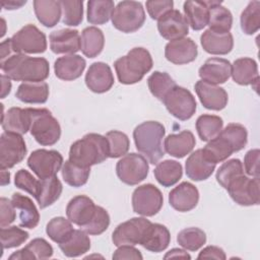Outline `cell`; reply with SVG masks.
Here are the masks:
<instances>
[{
	"label": "cell",
	"mask_w": 260,
	"mask_h": 260,
	"mask_svg": "<svg viewBox=\"0 0 260 260\" xmlns=\"http://www.w3.org/2000/svg\"><path fill=\"white\" fill-rule=\"evenodd\" d=\"M0 67L9 79L24 82H42L49 77L50 66L43 57H29L13 52L0 58Z\"/></svg>",
	"instance_id": "cell-1"
},
{
	"label": "cell",
	"mask_w": 260,
	"mask_h": 260,
	"mask_svg": "<svg viewBox=\"0 0 260 260\" xmlns=\"http://www.w3.org/2000/svg\"><path fill=\"white\" fill-rule=\"evenodd\" d=\"M248 141L247 129L238 123H230L219 134L202 148L205 157L214 162H221L234 152L243 149Z\"/></svg>",
	"instance_id": "cell-2"
},
{
	"label": "cell",
	"mask_w": 260,
	"mask_h": 260,
	"mask_svg": "<svg viewBox=\"0 0 260 260\" xmlns=\"http://www.w3.org/2000/svg\"><path fill=\"white\" fill-rule=\"evenodd\" d=\"M109 157V144L106 136L98 133L85 134L70 146L69 160L82 167L90 168Z\"/></svg>",
	"instance_id": "cell-3"
},
{
	"label": "cell",
	"mask_w": 260,
	"mask_h": 260,
	"mask_svg": "<svg viewBox=\"0 0 260 260\" xmlns=\"http://www.w3.org/2000/svg\"><path fill=\"white\" fill-rule=\"evenodd\" d=\"M166 129L164 125L157 121H146L135 127L133 138L136 149L152 165L165 155L162 146V138Z\"/></svg>",
	"instance_id": "cell-4"
},
{
	"label": "cell",
	"mask_w": 260,
	"mask_h": 260,
	"mask_svg": "<svg viewBox=\"0 0 260 260\" xmlns=\"http://www.w3.org/2000/svg\"><path fill=\"white\" fill-rule=\"evenodd\" d=\"M153 61L150 53L141 47L131 49L127 55L114 62L118 80L122 84H134L142 80L152 68Z\"/></svg>",
	"instance_id": "cell-5"
},
{
	"label": "cell",
	"mask_w": 260,
	"mask_h": 260,
	"mask_svg": "<svg viewBox=\"0 0 260 260\" xmlns=\"http://www.w3.org/2000/svg\"><path fill=\"white\" fill-rule=\"evenodd\" d=\"M30 134L35 140L44 146L54 145L61 136V127L58 120L45 108H29Z\"/></svg>",
	"instance_id": "cell-6"
},
{
	"label": "cell",
	"mask_w": 260,
	"mask_h": 260,
	"mask_svg": "<svg viewBox=\"0 0 260 260\" xmlns=\"http://www.w3.org/2000/svg\"><path fill=\"white\" fill-rule=\"evenodd\" d=\"M112 23L118 30L130 34L138 30L145 21L142 4L137 1H121L113 10Z\"/></svg>",
	"instance_id": "cell-7"
},
{
	"label": "cell",
	"mask_w": 260,
	"mask_h": 260,
	"mask_svg": "<svg viewBox=\"0 0 260 260\" xmlns=\"http://www.w3.org/2000/svg\"><path fill=\"white\" fill-rule=\"evenodd\" d=\"M149 166L147 159L135 152L125 154L116 165L118 178L125 184L134 186L146 179Z\"/></svg>",
	"instance_id": "cell-8"
},
{
	"label": "cell",
	"mask_w": 260,
	"mask_h": 260,
	"mask_svg": "<svg viewBox=\"0 0 260 260\" xmlns=\"http://www.w3.org/2000/svg\"><path fill=\"white\" fill-rule=\"evenodd\" d=\"M164 204L160 190L152 184L138 186L132 194V208L137 214L143 216L155 215Z\"/></svg>",
	"instance_id": "cell-9"
},
{
	"label": "cell",
	"mask_w": 260,
	"mask_h": 260,
	"mask_svg": "<svg viewBox=\"0 0 260 260\" xmlns=\"http://www.w3.org/2000/svg\"><path fill=\"white\" fill-rule=\"evenodd\" d=\"M10 39L16 53L41 54L47 50L46 35L34 24L24 25Z\"/></svg>",
	"instance_id": "cell-10"
},
{
	"label": "cell",
	"mask_w": 260,
	"mask_h": 260,
	"mask_svg": "<svg viewBox=\"0 0 260 260\" xmlns=\"http://www.w3.org/2000/svg\"><path fill=\"white\" fill-rule=\"evenodd\" d=\"M168 112L175 118L186 121L196 112L197 104L194 95L185 87L176 85L162 100Z\"/></svg>",
	"instance_id": "cell-11"
},
{
	"label": "cell",
	"mask_w": 260,
	"mask_h": 260,
	"mask_svg": "<svg viewBox=\"0 0 260 260\" xmlns=\"http://www.w3.org/2000/svg\"><path fill=\"white\" fill-rule=\"evenodd\" d=\"M62 154L54 149H37L27 158L28 168L41 180L55 177L62 168Z\"/></svg>",
	"instance_id": "cell-12"
},
{
	"label": "cell",
	"mask_w": 260,
	"mask_h": 260,
	"mask_svg": "<svg viewBox=\"0 0 260 260\" xmlns=\"http://www.w3.org/2000/svg\"><path fill=\"white\" fill-rule=\"evenodd\" d=\"M231 198L242 206L258 205L260 202L259 178H249L242 174L235 178L225 189Z\"/></svg>",
	"instance_id": "cell-13"
},
{
	"label": "cell",
	"mask_w": 260,
	"mask_h": 260,
	"mask_svg": "<svg viewBox=\"0 0 260 260\" xmlns=\"http://www.w3.org/2000/svg\"><path fill=\"white\" fill-rule=\"evenodd\" d=\"M27 152L25 141L20 134L4 132L0 136V168L7 170L22 161Z\"/></svg>",
	"instance_id": "cell-14"
},
{
	"label": "cell",
	"mask_w": 260,
	"mask_h": 260,
	"mask_svg": "<svg viewBox=\"0 0 260 260\" xmlns=\"http://www.w3.org/2000/svg\"><path fill=\"white\" fill-rule=\"evenodd\" d=\"M150 223L151 222L144 217H132L131 219L120 223L112 235L114 245L117 247L122 245H140Z\"/></svg>",
	"instance_id": "cell-15"
},
{
	"label": "cell",
	"mask_w": 260,
	"mask_h": 260,
	"mask_svg": "<svg viewBox=\"0 0 260 260\" xmlns=\"http://www.w3.org/2000/svg\"><path fill=\"white\" fill-rule=\"evenodd\" d=\"M157 29L164 39L174 41L188 35L189 24L179 10L173 9L158 19Z\"/></svg>",
	"instance_id": "cell-16"
},
{
	"label": "cell",
	"mask_w": 260,
	"mask_h": 260,
	"mask_svg": "<svg viewBox=\"0 0 260 260\" xmlns=\"http://www.w3.org/2000/svg\"><path fill=\"white\" fill-rule=\"evenodd\" d=\"M198 54L197 45L191 38H182L169 42L165 47V57L171 63L183 65L193 62Z\"/></svg>",
	"instance_id": "cell-17"
},
{
	"label": "cell",
	"mask_w": 260,
	"mask_h": 260,
	"mask_svg": "<svg viewBox=\"0 0 260 260\" xmlns=\"http://www.w3.org/2000/svg\"><path fill=\"white\" fill-rule=\"evenodd\" d=\"M194 88L200 103L205 109L220 111L226 107L229 96L224 88L215 84L207 83L203 80H198L195 83Z\"/></svg>",
	"instance_id": "cell-18"
},
{
	"label": "cell",
	"mask_w": 260,
	"mask_h": 260,
	"mask_svg": "<svg viewBox=\"0 0 260 260\" xmlns=\"http://www.w3.org/2000/svg\"><path fill=\"white\" fill-rule=\"evenodd\" d=\"M199 201L198 189L189 182H182L169 193V203L177 211L187 212L196 207Z\"/></svg>",
	"instance_id": "cell-19"
},
{
	"label": "cell",
	"mask_w": 260,
	"mask_h": 260,
	"mask_svg": "<svg viewBox=\"0 0 260 260\" xmlns=\"http://www.w3.org/2000/svg\"><path fill=\"white\" fill-rule=\"evenodd\" d=\"M86 86L95 93H104L114 84V75L111 67L104 62L92 63L85 74Z\"/></svg>",
	"instance_id": "cell-20"
},
{
	"label": "cell",
	"mask_w": 260,
	"mask_h": 260,
	"mask_svg": "<svg viewBox=\"0 0 260 260\" xmlns=\"http://www.w3.org/2000/svg\"><path fill=\"white\" fill-rule=\"evenodd\" d=\"M232 64L229 60L218 57L207 59L199 68L198 74L201 80L210 84L224 83L231 77Z\"/></svg>",
	"instance_id": "cell-21"
},
{
	"label": "cell",
	"mask_w": 260,
	"mask_h": 260,
	"mask_svg": "<svg viewBox=\"0 0 260 260\" xmlns=\"http://www.w3.org/2000/svg\"><path fill=\"white\" fill-rule=\"evenodd\" d=\"M95 204L85 195L73 197L66 206V215L68 219L81 229L85 226L92 218L95 211Z\"/></svg>",
	"instance_id": "cell-22"
},
{
	"label": "cell",
	"mask_w": 260,
	"mask_h": 260,
	"mask_svg": "<svg viewBox=\"0 0 260 260\" xmlns=\"http://www.w3.org/2000/svg\"><path fill=\"white\" fill-rule=\"evenodd\" d=\"M51 51L55 54H74L80 50V36L77 29L61 28L49 36Z\"/></svg>",
	"instance_id": "cell-23"
},
{
	"label": "cell",
	"mask_w": 260,
	"mask_h": 260,
	"mask_svg": "<svg viewBox=\"0 0 260 260\" xmlns=\"http://www.w3.org/2000/svg\"><path fill=\"white\" fill-rule=\"evenodd\" d=\"M200 43L205 52L212 55H226L234 47L233 35L206 29L200 37Z\"/></svg>",
	"instance_id": "cell-24"
},
{
	"label": "cell",
	"mask_w": 260,
	"mask_h": 260,
	"mask_svg": "<svg viewBox=\"0 0 260 260\" xmlns=\"http://www.w3.org/2000/svg\"><path fill=\"white\" fill-rule=\"evenodd\" d=\"M86 66V61L79 55L71 54L57 58L54 63L55 75L65 81H72L81 76Z\"/></svg>",
	"instance_id": "cell-25"
},
{
	"label": "cell",
	"mask_w": 260,
	"mask_h": 260,
	"mask_svg": "<svg viewBox=\"0 0 260 260\" xmlns=\"http://www.w3.org/2000/svg\"><path fill=\"white\" fill-rule=\"evenodd\" d=\"M186 175L193 181H204L208 179L215 170V164L208 160L202 152V149L193 151L185 162Z\"/></svg>",
	"instance_id": "cell-26"
},
{
	"label": "cell",
	"mask_w": 260,
	"mask_h": 260,
	"mask_svg": "<svg viewBox=\"0 0 260 260\" xmlns=\"http://www.w3.org/2000/svg\"><path fill=\"white\" fill-rule=\"evenodd\" d=\"M29 108L21 109L18 107L10 108L6 114L2 115L1 125L4 132L25 134L30 128Z\"/></svg>",
	"instance_id": "cell-27"
},
{
	"label": "cell",
	"mask_w": 260,
	"mask_h": 260,
	"mask_svg": "<svg viewBox=\"0 0 260 260\" xmlns=\"http://www.w3.org/2000/svg\"><path fill=\"white\" fill-rule=\"evenodd\" d=\"M11 202L18 210L19 225L26 229H35L40 221V213L32 200L20 193H13Z\"/></svg>",
	"instance_id": "cell-28"
},
{
	"label": "cell",
	"mask_w": 260,
	"mask_h": 260,
	"mask_svg": "<svg viewBox=\"0 0 260 260\" xmlns=\"http://www.w3.org/2000/svg\"><path fill=\"white\" fill-rule=\"evenodd\" d=\"M171 242V234L167 226L160 223H150L147 228L140 245L153 253L165 251Z\"/></svg>",
	"instance_id": "cell-29"
},
{
	"label": "cell",
	"mask_w": 260,
	"mask_h": 260,
	"mask_svg": "<svg viewBox=\"0 0 260 260\" xmlns=\"http://www.w3.org/2000/svg\"><path fill=\"white\" fill-rule=\"evenodd\" d=\"M196 144L193 133L183 130L178 134H170L165 139V150L172 156L182 158L189 154Z\"/></svg>",
	"instance_id": "cell-30"
},
{
	"label": "cell",
	"mask_w": 260,
	"mask_h": 260,
	"mask_svg": "<svg viewBox=\"0 0 260 260\" xmlns=\"http://www.w3.org/2000/svg\"><path fill=\"white\" fill-rule=\"evenodd\" d=\"M231 75L233 80L240 85L257 83L259 80L258 65L252 58H239L232 65Z\"/></svg>",
	"instance_id": "cell-31"
},
{
	"label": "cell",
	"mask_w": 260,
	"mask_h": 260,
	"mask_svg": "<svg viewBox=\"0 0 260 260\" xmlns=\"http://www.w3.org/2000/svg\"><path fill=\"white\" fill-rule=\"evenodd\" d=\"M209 7L208 25L209 29L217 32H229L233 25V15L231 11L221 5V1H205Z\"/></svg>",
	"instance_id": "cell-32"
},
{
	"label": "cell",
	"mask_w": 260,
	"mask_h": 260,
	"mask_svg": "<svg viewBox=\"0 0 260 260\" xmlns=\"http://www.w3.org/2000/svg\"><path fill=\"white\" fill-rule=\"evenodd\" d=\"M53 247L43 238H36L30 241L24 248L12 253L9 260H32L48 259L53 256Z\"/></svg>",
	"instance_id": "cell-33"
},
{
	"label": "cell",
	"mask_w": 260,
	"mask_h": 260,
	"mask_svg": "<svg viewBox=\"0 0 260 260\" xmlns=\"http://www.w3.org/2000/svg\"><path fill=\"white\" fill-rule=\"evenodd\" d=\"M34 10L38 20L46 27H53L62 15L60 1L55 0H35Z\"/></svg>",
	"instance_id": "cell-34"
},
{
	"label": "cell",
	"mask_w": 260,
	"mask_h": 260,
	"mask_svg": "<svg viewBox=\"0 0 260 260\" xmlns=\"http://www.w3.org/2000/svg\"><path fill=\"white\" fill-rule=\"evenodd\" d=\"M15 96L25 104H45L49 98L47 82H23L15 92Z\"/></svg>",
	"instance_id": "cell-35"
},
{
	"label": "cell",
	"mask_w": 260,
	"mask_h": 260,
	"mask_svg": "<svg viewBox=\"0 0 260 260\" xmlns=\"http://www.w3.org/2000/svg\"><path fill=\"white\" fill-rule=\"evenodd\" d=\"M105 46V36L96 26L85 27L81 32L80 50L84 56L94 58L100 55Z\"/></svg>",
	"instance_id": "cell-36"
},
{
	"label": "cell",
	"mask_w": 260,
	"mask_h": 260,
	"mask_svg": "<svg viewBox=\"0 0 260 260\" xmlns=\"http://www.w3.org/2000/svg\"><path fill=\"white\" fill-rule=\"evenodd\" d=\"M183 9L185 18L193 30H200L207 25L209 7L205 1H186Z\"/></svg>",
	"instance_id": "cell-37"
},
{
	"label": "cell",
	"mask_w": 260,
	"mask_h": 260,
	"mask_svg": "<svg viewBox=\"0 0 260 260\" xmlns=\"http://www.w3.org/2000/svg\"><path fill=\"white\" fill-rule=\"evenodd\" d=\"M63 190L61 181L55 176L48 179H40V187L37 196L35 197L41 209L46 208L56 202Z\"/></svg>",
	"instance_id": "cell-38"
},
{
	"label": "cell",
	"mask_w": 260,
	"mask_h": 260,
	"mask_svg": "<svg viewBox=\"0 0 260 260\" xmlns=\"http://www.w3.org/2000/svg\"><path fill=\"white\" fill-rule=\"evenodd\" d=\"M156 181L164 187H171L179 182L183 175L182 165L173 159H166L153 170Z\"/></svg>",
	"instance_id": "cell-39"
},
{
	"label": "cell",
	"mask_w": 260,
	"mask_h": 260,
	"mask_svg": "<svg viewBox=\"0 0 260 260\" xmlns=\"http://www.w3.org/2000/svg\"><path fill=\"white\" fill-rule=\"evenodd\" d=\"M59 248L67 257H79L89 251L90 240L83 230H74L70 239L59 244Z\"/></svg>",
	"instance_id": "cell-40"
},
{
	"label": "cell",
	"mask_w": 260,
	"mask_h": 260,
	"mask_svg": "<svg viewBox=\"0 0 260 260\" xmlns=\"http://www.w3.org/2000/svg\"><path fill=\"white\" fill-rule=\"evenodd\" d=\"M195 126L199 138L202 141H209L222 130L223 121L219 116L204 114L197 118Z\"/></svg>",
	"instance_id": "cell-41"
},
{
	"label": "cell",
	"mask_w": 260,
	"mask_h": 260,
	"mask_svg": "<svg viewBox=\"0 0 260 260\" xmlns=\"http://www.w3.org/2000/svg\"><path fill=\"white\" fill-rule=\"evenodd\" d=\"M115 8L112 0H89L87 2V21L91 24L107 23Z\"/></svg>",
	"instance_id": "cell-42"
},
{
	"label": "cell",
	"mask_w": 260,
	"mask_h": 260,
	"mask_svg": "<svg viewBox=\"0 0 260 260\" xmlns=\"http://www.w3.org/2000/svg\"><path fill=\"white\" fill-rule=\"evenodd\" d=\"M74 230L69 219L63 216H57L52 218L46 226V233L48 237L55 243L62 244L70 239Z\"/></svg>",
	"instance_id": "cell-43"
},
{
	"label": "cell",
	"mask_w": 260,
	"mask_h": 260,
	"mask_svg": "<svg viewBox=\"0 0 260 260\" xmlns=\"http://www.w3.org/2000/svg\"><path fill=\"white\" fill-rule=\"evenodd\" d=\"M148 88L152 95L161 101L177 85L174 79L167 73L154 71L147 79Z\"/></svg>",
	"instance_id": "cell-44"
},
{
	"label": "cell",
	"mask_w": 260,
	"mask_h": 260,
	"mask_svg": "<svg viewBox=\"0 0 260 260\" xmlns=\"http://www.w3.org/2000/svg\"><path fill=\"white\" fill-rule=\"evenodd\" d=\"M61 173L66 184L78 188L86 184L90 174V168L79 167L68 159L64 162Z\"/></svg>",
	"instance_id": "cell-45"
},
{
	"label": "cell",
	"mask_w": 260,
	"mask_h": 260,
	"mask_svg": "<svg viewBox=\"0 0 260 260\" xmlns=\"http://www.w3.org/2000/svg\"><path fill=\"white\" fill-rule=\"evenodd\" d=\"M177 242L186 250L197 251L206 243V235L199 228H187L178 234Z\"/></svg>",
	"instance_id": "cell-46"
},
{
	"label": "cell",
	"mask_w": 260,
	"mask_h": 260,
	"mask_svg": "<svg viewBox=\"0 0 260 260\" xmlns=\"http://www.w3.org/2000/svg\"><path fill=\"white\" fill-rule=\"evenodd\" d=\"M241 28L246 35H253L260 27V2L251 1L241 13Z\"/></svg>",
	"instance_id": "cell-47"
},
{
	"label": "cell",
	"mask_w": 260,
	"mask_h": 260,
	"mask_svg": "<svg viewBox=\"0 0 260 260\" xmlns=\"http://www.w3.org/2000/svg\"><path fill=\"white\" fill-rule=\"evenodd\" d=\"M62 22L69 26H77L83 19L82 0H62Z\"/></svg>",
	"instance_id": "cell-48"
},
{
	"label": "cell",
	"mask_w": 260,
	"mask_h": 260,
	"mask_svg": "<svg viewBox=\"0 0 260 260\" xmlns=\"http://www.w3.org/2000/svg\"><path fill=\"white\" fill-rule=\"evenodd\" d=\"M244 174V167L240 159L232 158L223 162L216 172V181L217 183L226 189L228 185L238 176Z\"/></svg>",
	"instance_id": "cell-49"
},
{
	"label": "cell",
	"mask_w": 260,
	"mask_h": 260,
	"mask_svg": "<svg viewBox=\"0 0 260 260\" xmlns=\"http://www.w3.org/2000/svg\"><path fill=\"white\" fill-rule=\"evenodd\" d=\"M105 136L109 144V157L117 158L127 153L130 141L125 133L118 130H111Z\"/></svg>",
	"instance_id": "cell-50"
},
{
	"label": "cell",
	"mask_w": 260,
	"mask_h": 260,
	"mask_svg": "<svg viewBox=\"0 0 260 260\" xmlns=\"http://www.w3.org/2000/svg\"><path fill=\"white\" fill-rule=\"evenodd\" d=\"M0 237L2 249L4 250L20 246L29 238V235L24 230L16 225H12L8 228H1Z\"/></svg>",
	"instance_id": "cell-51"
},
{
	"label": "cell",
	"mask_w": 260,
	"mask_h": 260,
	"mask_svg": "<svg viewBox=\"0 0 260 260\" xmlns=\"http://www.w3.org/2000/svg\"><path fill=\"white\" fill-rule=\"evenodd\" d=\"M110 225V215L108 211L102 206H95L94 214L91 220L82 228L87 235L99 236L103 234Z\"/></svg>",
	"instance_id": "cell-52"
},
{
	"label": "cell",
	"mask_w": 260,
	"mask_h": 260,
	"mask_svg": "<svg viewBox=\"0 0 260 260\" xmlns=\"http://www.w3.org/2000/svg\"><path fill=\"white\" fill-rule=\"evenodd\" d=\"M14 184L17 188L36 197L40 187V180H37L28 171L20 169L14 176Z\"/></svg>",
	"instance_id": "cell-53"
},
{
	"label": "cell",
	"mask_w": 260,
	"mask_h": 260,
	"mask_svg": "<svg viewBox=\"0 0 260 260\" xmlns=\"http://www.w3.org/2000/svg\"><path fill=\"white\" fill-rule=\"evenodd\" d=\"M146 9L149 16L152 19L158 20L166 13L173 10L174 2L171 0H161V1H147Z\"/></svg>",
	"instance_id": "cell-54"
},
{
	"label": "cell",
	"mask_w": 260,
	"mask_h": 260,
	"mask_svg": "<svg viewBox=\"0 0 260 260\" xmlns=\"http://www.w3.org/2000/svg\"><path fill=\"white\" fill-rule=\"evenodd\" d=\"M0 226L5 228L12 223L16 218L15 207L11 200L1 197L0 199Z\"/></svg>",
	"instance_id": "cell-55"
},
{
	"label": "cell",
	"mask_w": 260,
	"mask_h": 260,
	"mask_svg": "<svg viewBox=\"0 0 260 260\" xmlns=\"http://www.w3.org/2000/svg\"><path fill=\"white\" fill-rule=\"evenodd\" d=\"M259 154L260 151L258 148H254L249 150L244 157V167L246 174L259 178Z\"/></svg>",
	"instance_id": "cell-56"
},
{
	"label": "cell",
	"mask_w": 260,
	"mask_h": 260,
	"mask_svg": "<svg viewBox=\"0 0 260 260\" xmlns=\"http://www.w3.org/2000/svg\"><path fill=\"white\" fill-rule=\"evenodd\" d=\"M113 259H143L140 251L132 245H122L114 252Z\"/></svg>",
	"instance_id": "cell-57"
},
{
	"label": "cell",
	"mask_w": 260,
	"mask_h": 260,
	"mask_svg": "<svg viewBox=\"0 0 260 260\" xmlns=\"http://www.w3.org/2000/svg\"><path fill=\"white\" fill-rule=\"evenodd\" d=\"M202 258H207V259L213 258V259L224 260L226 256L221 248L216 246H207L198 255V259H202Z\"/></svg>",
	"instance_id": "cell-58"
},
{
	"label": "cell",
	"mask_w": 260,
	"mask_h": 260,
	"mask_svg": "<svg viewBox=\"0 0 260 260\" xmlns=\"http://www.w3.org/2000/svg\"><path fill=\"white\" fill-rule=\"evenodd\" d=\"M26 3L25 0H8V1H1V5L3 8L7 10H13V9H18L21 6H23Z\"/></svg>",
	"instance_id": "cell-59"
},
{
	"label": "cell",
	"mask_w": 260,
	"mask_h": 260,
	"mask_svg": "<svg viewBox=\"0 0 260 260\" xmlns=\"http://www.w3.org/2000/svg\"><path fill=\"white\" fill-rule=\"evenodd\" d=\"M170 257H176V258H177V257H181V258H188V259L191 258V256H190L186 251H184V250H182V249H177V248L170 250V251L165 255V259H168V258H170Z\"/></svg>",
	"instance_id": "cell-60"
},
{
	"label": "cell",
	"mask_w": 260,
	"mask_h": 260,
	"mask_svg": "<svg viewBox=\"0 0 260 260\" xmlns=\"http://www.w3.org/2000/svg\"><path fill=\"white\" fill-rule=\"evenodd\" d=\"M1 80H2V93H1V99H4L11 90V82H10V79L2 74L1 75Z\"/></svg>",
	"instance_id": "cell-61"
},
{
	"label": "cell",
	"mask_w": 260,
	"mask_h": 260,
	"mask_svg": "<svg viewBox=\"0 0 260 260\" xmlns=\"http://www.w3.org/2000/svg\"><path fill=\"white\" fill-rule=\"evenodd\" d=\"M9 183H10V173L5 170H1V185L5 186Z\"/></svg>",
	"instance_id": "cell-62"
}]
</instances>
